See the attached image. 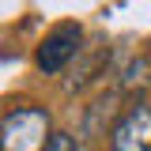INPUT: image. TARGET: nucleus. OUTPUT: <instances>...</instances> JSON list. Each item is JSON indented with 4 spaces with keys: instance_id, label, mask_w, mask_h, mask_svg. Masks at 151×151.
Returning a JSON list of instances; mask_svg holds the SVG:
<instances>
[{
    "instance_id": "obj_2",
    "label": "nucleus",
    "mask_w": 151,
    "mask_h": 151,
    "mask_svg": "<svg viewBox=\"0 0 151 151\" xmlns=\"http://www.w3.org/2000/svg\"><path fill=\"white\" fill-rule=\"evenodd\" d=\"M79 42H83V27L79 23H57L53 30L42 38V45H38V53H34V64L45 76L64 72L76 57H79V49H83Z\"/></svg>"
},
{
    "instance_id": "obj_5",
    "label": "nucleus",
    "mask_w": 151,
    "mask_h": 151,
    "mask_svg": "<svg viewBox=\"0 0 151 151\" xmlns=\"http://www.w3.org/2000/svg\"><path fill=\"white\" fill-rule=\"evenodd\" d=\"M45 151H79V144H76L68 132H53V140H49V147Z\"/></svg>"
},
{
    "instance_id": "obj_3",
    "label": "nucleus",
    "mask_w": 151,
    "mask_h": 151,
    "mask_svg": "<svg viewBox=\"0 0 151 151\" xmlns=\"http://www.w3.org/2000/svg\"><path fill=\"white\" fill-rule=\"evenodd\" d=\"M110 151H151V106L132 102L110 129Z\"/></svg>"
},
{
    "instance_id": "obj_1",
    "label": "nucleus",
    "mask_w": 151,
    "mask_h": 151,
    "mask_svg": "<svg viewBox=\"0 0 151 151\" xmlns=\"http://www.w3.org/2000/svg\"><path fill=\"white\" fill-rule=\"evenodd\" d=\"M53 121L42 106H15L0 117V151H45Z\"/></svg>"
},
{
    "instance_id": "obj_4",
    "label": "nucleus",
    "mask_w": 151,
    "mask_h": 151,
    "mask_svg": "<svg viewBox=\"0 0 151 151\" xmlns=\"http://www.w3.org/2000/svg\"><path fill=\"white\" fill-rule=\"evenodd\" d=\"M151 83V57H136L129 68H125V79H121V87L132 91V87H147Z\"/></svg>"
}]
</instances>
